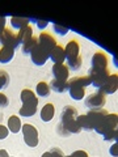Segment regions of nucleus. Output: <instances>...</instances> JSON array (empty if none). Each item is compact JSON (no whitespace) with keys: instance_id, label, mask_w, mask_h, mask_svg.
Wrapping results in <instances>:
<instances>
[{"instance_id":"13","label":"nucleus","mask_w":118,"mask_h":157,"mask_svg":"<svg viewBox=\"0 0 118 157\" xmlns=\"http://www.w3.org/2000/svg\"><path fill=\"white\" fill-rule=\"evenodd\" d=\"M30 58H32V62L34 63V64L41 67V66L45 64V63L49 60V59H50V54L46 52V51H43L42 48L37 45V47L32 51Z\"/></svg>"},{"instance_id":"28","label":"nucleus","mask_w":118,"mask_h":157,"mask_svg":"<svg viewBox=\"0 0 118 157\" xmlns=\"http://www.w3.org/2000/svg\"><path fill=\"white\" fill-rule=\"evenodd\" d=\"M68 63V70H72V71H77L79 68L81 67V63H83V59L79 56L76 59H73V60H70V62H67Z\"/></svg>"},{"instance_id":"33","label":"nucleus","mask_w":118,"mask_h":157,"mask_svg":"<svg viewBox=\"0 0 118 157\" xmlns=\"http://www.w3.org/2000/svg\"><path fill=\"white\" fill-rule=\"evenodd\" d=\"M30 21L37 24V26H38L39 30H43V29L49 25V21H45V20H30Z\"/></svg>"},{"instance_id":"14","label":"nucleus","mask_w":118,"mask_h":157,"mask_svg":"<svg viewBox=\"0 0 118 157\" xmlns=\"http://www.w3.org/2000/svg\"><path fill=\"white\" fill-rule=\"evenodd\" d=\"M51 72L54 78L59 81H67L68 76H70V70H68V67L65 63L63 64H54L51 68Z\"/></svg>"},{"instance_id":"37","label":"nucleus","mask_w":118,"mask_h":157,"mask_svg":"<svg viewBox=\"0 0 118 157\" xmlns=\"http://www.w3.org/2000/svg\"><path fill=\"white\" fill-rule=\"evenodd\" d=\"M6 22H7L6 17H0V32H2L3 29H6Z\"/></svg>"},{"instance_id":"6","label":"nucleus","mask_w":118,"mask_h":157,"mask_svg":"<svg viewBox=\"0 0 118 157\" xmlns=\"http://www.w3.org/2000/svg\"><path fill=\"white\" fill-rule=\"evenodd\" d=\"M57 130L61 136H68L71 134H79L81 131V127L79 126L76 119H71V121H61Z\"/></svg>"},{"instance_id":"5","label":"nucleus","mask_w":118,"mask_h":157,"mask_svg":"<svg viewBox=\"0 0 118 157\" xmlns=\"http://www.w3.org/2000/svg\"><path fill=\"white\" fill-rule=\"evenodd\" d=\"M22 135H24V141L26 143L28 147L34 148L38 145V131L37 128L30 123H25L22 124Z\"/></svg>"},{"instance_id":"22","label":"nucleus","mask_w":118,"mask_h":157,"mask_svg":"<svg viewBox=\"0 0 118 157\" xmlns=\"http://www.w3.org/2000/svg\"><path fill=\"white\" fill-rule=\"evenodd\" d=\"M37 45H38V38L32 37L29 41L24 42L22 45H21V50H22V52L25 54V55H30L32 51L37 47Z\"/></svg>"},{"instance_id":"11","label":"nucleus","mask_w":118,"mask_h":157,"mask_svg":"<svg viewBox=\"0 0 118 157\" xmlns=\"http://www.w3.org/2000/svg\"><path fill=\"white\" fill-rule=\"evenodd\" d=\"M92 68L96 70H106L108 68V63H109V58L104 51H97L93 54L92 56Z\"/></svg>"},{"instance_id":"17","label":"nucleus","mask_w":118,"mask_h":157,"mask_svg":"<svg viewBox=\"0 0 118 157\" xmlns=\"http://www.w3.org/2000/svg\"><path fill=\"white\" fill-rule=\"evenodd\" d=\"M54 115H55V106H54V104H51V102H49V104H46L42 107L41 119H42V122H50V121H53Z\"/></svg>"},{"instance_id":"35","label":"nucleus","mask_w":118,"mask_h":157,"mask_svg":"<svg viewBox=\"0 0 118 157\" xmlns=\"http://www.w3.org/2000/svg\"><path fill=\"white\" fill-rule=\"evenodd\" d=\"M66 157H88V153L85 151L79 149V151H75L73 153H71L70 156H66Z\"/></svg>"},{"instance_id":"27","label":"nucleus","mask_w":118,"mask_h":157,"mask_svg":"<svg viewBox=\"0 0 118 157\" xmlns=\"http://www.w3.org/2000/svg\"><path fill=\"white\" fill-rule=\"evenodd\" d=\"M9 84V76L6 71H0V92L6 89Z\"/></svg>"},{"instance_id":"24","label":"nucleus","mask_w":118,"mask_h":157,"mask_svg":"<svg viewBox=\"0 0 118 157\" xmlns=\"http://www.w3.org/2000/svg\"><path fill=\"white\" fill-rule=\"evenodd\" d=\"M50 89H53V92H57V93H65L68 86H67V81H59V80H51V82L49 84Z\"/></svg>"},{"instance_id":"32","label":"nucleus","mask_w":118,"mask_h":157,"mask_svg":"<svg viewBox=\"0 0 118 157\" xmlns=\"http://www.w3.org/2000/svg\"><path fill=\"white\" fill-rule=\"evenodd\" d=\"M9 104V100H8V97L4 94V93L0 92V107L2 109H4V107H7Z\"/></svg>"},{"instance_id":"36","label":"nucleus","mask_w":118,"mask_h":157,"mask_svg":"<svg viewBox=\"0 0 118 157\" xmlns=\"http://www.w3.org/2000/svg\"><path fill=\"white\" fill-rule=\"evenodd\" d=\"M110 155H112L113 157H117V156H118V145H117V143L113 144V145L110 147Z\"/></svg>"},{"instance_id":"15","label":"nucleus","mask_w":118,"mask_h":157,"mask_svg":"<svg viewBox=\"0 0 118 157\" xmlns=\"http://www.w3.org/2000/svg\"><path fill=\"white\" fill-rule=\"evenodd\" d=\"M50 59L54 62V64H63L66 60V52H65V47L57 45L53 48V51L50 52Z\"/></svg>"},{"instance_id":"10","label":"nucleus","mask_w":118,"mask_h":157,"mask_svg":"<svg viewBox=\"0 0 118 157\" xmlns=\"http://www.w3.org/2000/svg\"><path fill=\"white\" fill-rule=\"evenodd\" d=\"M38 46L41 47L43 51L50 54L53 51V48L57 46V39L54 38L51 34L42 32L41 34H39V37H38Z\"/></svg>"},{"instance_id":"2","label":"nucleus","mask_w":118,"mask_h":157,"mask_svg":"<svg viewBox=\"0 0 118 157\" xmlns=\"http://www.w3.org/2000/svg\"><path fill=\"white\" fill-rule=\"evenodd\" d=\"M108 115V111L105 109H98V110H89L87 114L83 115H77L76 122L79 126L81 127V130L84 128L87 131H92L95 130V127L100 123V121L104 117Z\"/></svg>"},{"instance_id":"12","label":"nucleus","mask_w":118,"mask_h":157,"mask_svg":"<svg viewBox=\"0 0 118 157\" xmlns=\"http://www.w3.org/2000/svg\"><path fill=\"white\" fill-rule=\"evenodd\" d=\"M65 52H66V60L70 62L73 60L80 56V46H79V42L76 39H71L70 42L66 45L65 47Z\"/></svg>"},{"instance_id":"21","label":"nucleus","mask_w":118,"mask_h":157,"mask_svg":"<svg viewBox=\"0 0 118 157\" xmlns=\"http://www.w3.org/2000/svg\"><path fill=\"white\" fill-rule=\"evenodd\" d=\"M14 58V50L13 48H8V47H2L0 48V63L7 64Z\"/></svg>"},{"instance_id":"38","label":"nucleus","mask_w":118,"mask_h":157,"mask_svg":"<svg viewBox=\"0 0 118 157\" xmlns=\"http://www.w3.org/2000/svg\"><path fill=\"white\" fill-rule=\"evenodd\" d=\"M0 157H9L8 152L6 149H0Z\"/></svg>"},{"instance_id":"18","label":"nucleus","mask_w":118,"mask_h":157,"mask_svg":"<svg viewBox=\"0 0 118 157\" xmlns=\"http://www.w3.org/2000/svg\"><path fill=\"white\" fill-rule=\"evenodd\" d=\"M16 37H17V41L20 42V45H22L24 42L29 41V39L33 37V28H32L30 25H28V26H25V28H22L21 30H18V32H17Z\"/></svg>"},{"instance_id":"4","label":"nucleus","mask_w":118,"mask_h":157,"mask_svg":"<svg viewBox=\"0 0 118 157\" xmlns=\"http://www.w3.org/2000/svg\"><path fill=\"white\" fill-rule=\"evenodd\" d=\"M109 75H110V72L108 68L106 70H96V68L91 67V70L88 71L87 76L89 77V80H91V85L97 88V89H100L102 84L106 81V78L109 77Z\"/></svg>"},{"instance_id":"29","label":"nucleus","mask_w":118,"mask_h":157,"mask_svg":"<svg viewBox=\"0 0 118 157\" xmlns=\"http://www.w3.org/2000/svg\"><path fill=\"white\" fill-rule=\"evenodd\" d=\"M41 157H65V155H63V152L59 148H53L51 151L45 152Z\"/></svg>"},{"instance_id":"20","label":"nucleus","mask_w":118,"mask_h":157,"mask_svg":"<svg viewBox=\"0 0 118 157\" xmlns=\"http://www.w3.org/2000/svg\"><path fill=\"white\" fill-rule=\"evenodd\" d=\"M77 110L76 107L73 106H66L65 109L62 110V114H61V121H71V119H76L77 118Z\"/></svg>"},{"instance_id":"1","label":"nucleus","mask_w":118,"mask_h":157,"mask_svg":"<svg viewBox=\"0 0 118 157\" xmlns=\"http://www.w3.org/2000/svg\"><path fill=\"white\" fill-rule=\"evenodd\" d=\"M91 85V80L88 76H76L67 81L70 97L75 101H80L85 96V88Z\"/></svg>"},{"instance_id":"9","label":"nucleus","mask_w":118,"mask_h":157,"mask_svg":"<svg viewBox=\"0 0 118 157\" xmlns=\"http://www.w3.org/2000/svg\"><path fill=\"white\" fill-rule=\"evenodd\" d=\"M118 89V75L117 73H110L109 77L106 78V81L102 84V86L98 89V92L102 94H113Z\"/></svg>"},{"instance_id":"25","label":"nucleus","mask_w":118,"mask_h":157,"mask_svg":"<svg viewBox=\"0 0 118 157\" xmlns=\"http://www.w3.org/2000/svg\"><path fill=\"white\" fill-rule=\"evenodd\" d=\"M36 90H37V94L39 97H49L50 96V86H49L47 82L45 81H41V82H38L37 84V88H36Z\"/></svg>"},{"instance_id":"26","label":"nucleus","mask_w":118,"mask_h":157,"mask_svg":"<svg viewBox=\"0 0 118 157\" xmlns=\"http://www.w3.org/2000/svg\"><path fill=\"white\" fill-rule=\"evenodd\" d=\"M18 113L21 117H26V118L33 117L37 113V106L36 105H22Z\"/></svg>"},{"instance_id":"8","label":"nucleus","mask_w":118,"mask_h":157,"mask_svg":"<svg viewBox=\"0 0 118 157\" xmlns=\"http://www.w3.org/2000/svg\"><path fill=\"white\" fill-rule=\"evenodd\" d=\"M106 104V96L102 93L97 92V93H92L85 98V106L89 107L91 110H98L102 109Z\"/></svg>"},{"instance_id":"31","label":"nucleus","mask_w":118,"mask_h":157,"mask_svg":"<svg viewBox=\"0 0 118 157\" xmlns=\"http://www.w3.org/2000/svg\"><path fill=\"white\" fill-rule=\"evenodd\" d=\"M117 135H118V131H117V128H114V130L108 131L106 134H104L102 136H104V140L110 141V140H117Z\"/></svg>"},{"instance_id":"19","label":"nucleus","mask_w":118,"mask_h":157,"mask_svg":"<svg viewBox=\"0 0 118 157\" xmlns=\"http://www.w3.org/2000/svg\"><path fill=\"white\" fill-rule=\"evenodd\" d=\"M8 127L7 128L12 132V134H17L20 132V130L22 128V124H21V121H20V118L17 115H11L8 118Z\"/></svg>"},{"instance_id":"23","label":"nucleus","mask_w":118,"mask_h":157,"mask_svg":"<svg viewBox=\"0 0 118 157\" xmlns=\"http://www.w3.org/2000/svg\"><path fill=\"white\" fill-rule=\"evenodd\" d=\"M30 22V18H25V17H12L11 18V25L13 29H17V30H21L22 28H25L29 25Z\"/></svg>"},{"instance_id":"39","label":"nucleus","mask_w":118,"mask_h":157,"mask_svg":"<svg viewBox=\"0 0 118 157\" xmlns=\"http://www.w3.org/2000/svg\"><path fill=\"white\" fill-rule=\"evenodd\" d=\"M9 157H12V156H9Z\"/></svg>"},{"instance_id":"30","label":"nucleus","mask_w":118,"mask_h":157,"mask_svg":"<svg viewBox=\"0 0 118 157\" xmlns=\"http://www.w3.org/2000/svg\"><path fill=\"white\" fill-rule=\"evenodd\" d=\"M53 30L57 34H59V36H66V34L70 32V30H68V28L62 26V25H59V24H54V25H53Z\"/></svg>"},{"instance_id":"34","label":"nucleus","mask_w":118,"mask_h":157,"mask_svg":"<svg viewBox=\"0 0 118 157\" xmlns=\"http://www.w3.org/2000/svg\"><path fill=\"white\" fill-rule=\"evenodd\" d=\"M8 134H9V130L7 128L6 126L0 124V140H4V139H7Z\"/></svg>"},{"instance_id":"7","label":"nucleus","mask_w":118,"mask_h":157,"mask_svg":"<svg viewBox=\"0 0 118 157\" xmlns=\"http://www.w3.org/2000/svg\"><path fill=\"white\" fill-rule=\"evenodd\" d=\"M0 43L3 45V47H8V48H16L20 46V42L17 41V37L13 32H11V29H3L0 32Z\"/></svg>"},{"instance_id":"16","label":"nucleus","mask_w":118,"mask_h":157,"mask_svg":"<svg viewBox=\"0 0 118 157\" xmlns=\"http://www.w3.org/2000/svg\"><path fill=\"white\" fill-rule=\"evenodd\" d=\"M20 98H21L22 105H38V98L32 89H22Z\"/></svg>"},{"instance_id":"3","label":"nucleus","mask_w":118,"mask_h":157,"mask_svg":"<svg viewBox=\"0 0 118 157\" xmlns=\"http://www.w3.org/2000/svg\"><path fill=\"white\" fill-rule=\"evenodd\" d=\"M117 124H118V114H110V113H108V115L102 118L100 121V123L95 127V131L100 135H104L108 131L117 128Z\"/></svg>"}]
</instances>
